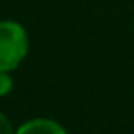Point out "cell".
Instances as JSON below:
<instances>
[{
  "label": "cell",
  "instance_id": "7a4b0ae2",
  "mask_svg": "<svg viewBox=\"0 0 134 134\" xmlns=\"http://www.w3.org/2000/svg\"><path fill=\"white\" fill-rule=\"evenodd\" d=\"M17 134H65V130L52 119H34L21 126Z\"/></svg>",
  "mask_w": 134,
  "mask_h": 134
},
{
  "label": "cell",
  "instance_id": "6da1fadb",
  "mask_svg": "<svg viewBox=\"0 0 134 134\" xmlns=\"http://www.w3.org/2000/svg\"><path fill=\"white\" fill-rule=\"evenodd\" d=\"M27 50V36L17 23H0V71L15 69Z\"/></svg>",
  "mask_w": 134,
  "mask_h": 134
},
{
  "label": "cell",
  "instance_id": "3957f363",
  "mask_svg": "<svg viewBox=\"0 0 134 134\" xmlns=\"http://www.w3.org/2000/svg\"><path fill=\"white\" fill-rule=\"evenodd\" d=\"M10 90V77L6 75V71H0V94Z\"/></svg>",
  "mask_w": 134,
  "mask_h": 134
},
{
  "label": "cell",
  "instance_id": "277c9868",
  "mask_svg": "<svg viewBox=\"0 0 134 134\" xmlns=\"http://www.w3.org/2000/svg\"><path fill=\"white\" fill-rule=\"evenodd\" d=\"M0 134H13V128H10V121L0 113Z\"/></svg>",
  "mask_w": 134,
  "mask_h": 134
}]
</instances>
